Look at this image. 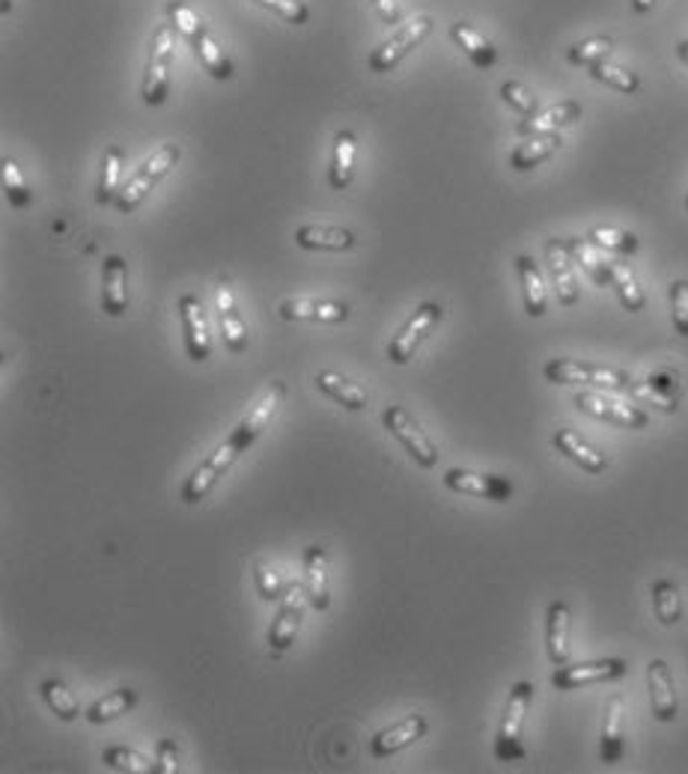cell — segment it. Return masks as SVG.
<instances>
[{
	"label": "cell",
	"mask_w": 688,
	"mask_h": 774,
	"mask_svg": "<svg viewBox=\"0 0 688 774\" xmlns=\"http://www.w3.org/2000/svg\"><path fill=\"white\" fill-rule=\"evenodd\" d=\"M283 396H286V384L283 382H271L266 388L257 405L235 423V429L227 435L221 447L212 453L209 459H203L198 471L188 477L186 485H182V500L186 504H200V500H206L212 495V488L221 483V477L242 459V453L251 451L254 441L269 429L271 417L278 411V405L283 403Z\"/></svg>",
	"instance_id": "6da1fadb"
},
{
	"label": "cell",
	"mask_w": 688,
	"mask_h": 774,
	"mask_svg": "<svg viewBox=\"0 0 688 774\" xmlns=\"http://www.w3.org/2000/svg\"><path fill=\"white\" fill-rule=\"evenodd\" d=\"M174 58H176V30L174 24H158L150 39V58H146V72L140 84L143 104L158 107L170 96L174 84Z\"/></svg>",
	"instance_id": "7a4b0ae2"
},
{
	"label": "cell",
	"mask_w": 688,
	"mask_h": 774,
	"mask_svg": "<svg viewBox=\"0 0 688 774\" xmlns=\"http://www.w3.org/2000/svg\"><path fill=\"white\" fill-rule=\"evenodd\" d=\"M534 700V685L531 682H515L504 706V718L498 724V736H495V760L498 763H522L527 757L525 741H522V729H525V715Z\"/></svg>",
	"instance_id": "3957f363"
},
{
	"label": "cell",
	"mask_w": 688,
	"mask_h": 774,
	"mask_svg": "<svg viewBox=\"0 0 688 774\" xmlns=\"http://www.w3.org/2000/svg\"><path fill=\"white\" fill-rule=\"evenodd\" d=\"M543 376L551 384H590V388H602L611 393H629L632 379L629 372L611 370L602 364H587V360H572V358H555L543 367Z\"/></svg>",
	"instance_id": "277c9868"
},
{
	"label": "cell",
	"mask_w": 688,
	"mask_h": 774,
	"mask_svg": "<svg viewBox=\"0 0 688 774\" xmlns=\"http://www.w3.org/2000/svg\"><path fill=\"white\" fill-rule=\"evenodd\" d=\"M179 158H182V150H179L176 143H164V147H158V150L152 152L150 158L140 164L138 170H135V176H131L129 182L123 186V191H119L117 196L119 212H135V208L152 194V188L158 186L164 176L174 170L176 164H179Z\"/></svg>",
	"instance_id": "5b68a950"
},
{
	"label": "cell",
	"mask_w": 688,
	"mask_h": 774,
	"mask_svg": "<svg viewBox=\"0 0 688 774\" xmlns=\"http://www.w3.org/2000/svg\"><path fill=\"white\" fill-rule=\"evenodd\" d=\"M442 319H444V307L438 304V301H423V304H418L415 313L406 319V325L394 334L391 346H387V358H391V364H397V367L409 364V360L415 358V352L420 348V343L438 328Z\"/></svg>",
	"instance_id": "8992f818"
},
{
	"label": "cell",
	"mask_w": 688,
	"mask_h": 774,
	"mask_svg": "<svg viewBox=\"0 0 688 774\" xmlns=\"http://www.w3.org/2000/svg\"><path fill=\"white\" fill-rule=\"evenodd\" d=\"M430 34H432L430 15H418V18H411L409 24L397 27V30L391 34V39H385V42H382V46L375 48L373 54L367 58V69L375 72V75L394 72L399 63L409 58L411 51H415V48H418Z\"/></svg>",
	"instance_id": "52a82bcc"
},
{
	"label": "cell",
	"mask_w": 688,
	"mask_h": 774,
	"mask_svg": "<svg viewBox=\"0 0 688 774\" xmlns=\"http://www.w3.org/2000/svg\"><path fill=\"white\" fill-rule=\"evenodd\" d=\"M382 423H385L387 432L406 447V453H409L420 468H435V465H438V447L432 444L430 435L423 432V427H420L418 420H415L403 405H391V408H385Z\"/></svg>",
	"instance_id": "ba28073f"
},
{
	"label": "cell",
	"mask_w": 688,
	"mask_h": 774,
	"mask_svg": "<svg viewBox=\"0 0 688 774\" xmlns=\"http://www.w3.org/2000/svg\"><path fill=\"white\" fill-rule=\"evenodd\" d=\"M575 405L582 408L584 415L596 417V420H606V423H614V427L620 429H644L650 423V417H647L644 408L623 403V399L611 396V393L582 391L575 396Z\"/></svg>",
	"instance_id": "9c48e42d"
},
{
	"label": "cell",
	"mask_w": 688,
	"mask_h": 774,
	"mask_svg": "<svg viewBox=\"0 0 688 774\" xmlns=\"http://www.w3.org/2000/svg\"><path fill=\"white\" fill-rule=\"evenodd\" d=\"M629 673L626 659H599V661H582V664H563L551 676V685L558 691H578L584 685H599V682L620 680Z\"/></svg>",
	"instance_id": "30bf717a"
},
{
	"label": "cell",
	"mask_w": 688,
	"mask_h": 774,
	"mask_svg": "<svg viewBox=\"0 0 688 774\" xmlns=\"http://www.w3.org/2000/svg\"><path fill=\"white\" fill-rule=\"evenodd\" d=\"M304 605H310V601H307V589L298 587V584H290V587H286V596L280 599V608L278 613H275L269 629V649L275 656L286 652V649L295 644V635H298L304 620Z\"/></svg>",
	"instance_id": "8fae6325"
},
{
	"label": "cell",
	"mask_w": 688,
	"mask_h": 774,
	"mask_svg": "<svg viewBox=\"0 0 688 774\" xmlns=\"http://www.w3.org/2000/svg\"><path fill=\"white\" fill-rule=\"evenodd\" d=\"M629 393L644 405H653L665 415H674L683 399V376L674 367H662V370L650 372L644 382H632Z\"/></svg>",
	"instance_id": "7c38bea8"
},
{
	"label": "cell",
	"mask_w": 688,
	"mask_h": 774,
	"mask_svg": "<svg viewBox=\"0 0 688 774\" xmlns=\"http://www.w3.org/2000/svg\"><path fill=\"white\" fill-rule=\"evenodd\" d=\"M444 485L459 495L483 497V500H495V504H504L515 495L513 480L501 474H480V471H468V468H450L444 474Z\"/></svg>",
	"instance_id": "4fadbf2b"
},
{
	"label": "cell",
	"mask_w": 688,
	"mask_h": 774,
	"mask_svg": "<svg viewBox=\"0 0 688 774\" xmlns=\"http://www.w3.org/2000/svg\"><path fill=\"white\" fill-rule=\"evenodd\" d=\"M176 310H179V319H182V334H186L188 358L198 360V364L209 360L212 355L209 319H206V310H203V304H200L198 295L186 292V295L179 299V307H176Z\"/></svg>",
	"instance_id": "5bb4252c"
},
{
	"label": "cell",
	"mask_w": 688,
	"mask_h": 774,
	"mask_svg": "<svg viewBox=\"0 0 688 774\" xmlns=\"http://www.w3.org/2000/svg\"><path fill=\"white\" fill-rule=\"evenodd\" d=\"M280 319L286 322H326L337 325L349 319V304L331 299H286L280 301Z\"/></svg>",
	"instance_id": "9a60e30c"
},
{
	"label": "cell",
	"mask_w": 688,
	"mask_h": 774,
	"mask_svg": "<svg viewBox=\"0 0 688 774\" xmlns=\"http://www.w3.org/2000/svg\"><path fill=\"white\" fill-rule=\"evenodd\" d=\"M647 688H650V709L655 721L671 724L679 715V697L674 685V673L665 659H653L647 664Z\"/></svg>",
	"instance_id": "2e32d148"
},
{
	"label": "cell",
	"mask_w": 688,
	"mask_h": 774,
	"mask_svg": "<svg viewBox=\"0 0 688 774\" xmlns=\"http://www.w3.org/2000/svg\"><path fill=\"white\" fill-rule=\"evenodd\" d=\"M215 307H218V322H221V334L224 343L230 352H245L247 348V325L239 313V304H235V292L233 283L227 278L218 280L215 287Z\"/></svg>",
	"instance_id": "e0dca14e"
},
{
	"label": "cell",
	"mask_w": 688,
	"mask_h": 774,
	"mask_svg": "<svg viewBox=\"0 0 688 774\" xmlns=\"http://www.w3.org/2000/svg\"><path fill=\"white\" fill-rule=\"evenodd\" d=\"M623 753H626V700H623V694H611L606 703L599 757L606 765H617Z\"/></svg>",
	"instance_id": "ac0fdd59"
},
{
	"label": "cell",
	"mask_w": 688,
	"mask_h": 774,
	"mask_svg": "<svg viewBox=\"0 0 688 774\" xmlns=\"http://www.w3.org/2000/svg\"><path fill=\"white\" fill-rule=\"evenodd\" d=\"M102 310L114 319L129 310V263L119 254L105 256L102 263Z\"/></svg>",
	"instance_id": "d6986e66"
},
{
	"label": "cell",
	"mask_w": 688,
	"mask_h": 774,
	"mask_svg": "<svg viewBox=\"0 0 688 774\" xmlns=\"http://www.w3.org/2000/svg\"><path fill=\"white\" fill-rule=\"evenodd\" d=\"M426 729H430L426 718L406 715L403 721H397V724L379 729V733L373 736V741H370V751H373V757H379V760L394 757V753L406 751L409 745H415L418 739H423V736H426Z\"/></svg>",
	"instance_id": "ffe728a7"
},
{
	"label": "cell",
	"mask_w": 688,
	"mask_h": 774,
	"mask_svg": "<svg viewBox=\"0 0 688 774\" xmlns=\"http://www.w3.org/2000/svg\"><path fill=\"white\" fill-rule=\"evenodd\" d=\"M546 263H549L551 287H555L558 301L563 307H575L578 299H582V290H578V280H575V271H572V256L566 254V248H563L560 239L546 242Z\"/></svg>",
	"instance_id": "44dd1931"
},
{
	"label": "cell",
	"mask_w": 688,
	"mask_h": 774,
	"mask_svg": "<svg viewBox=\"0 0 688 774\" xmlns=\"http://www.w3.org/2000/svg\"><path fill=\"white\" fill-rule=\"evenodd\" d=\"M304 589H307L310 608L328 611L331 589H328V551L322 545H310L304 551Z\"/></svg>",
	"instance_id": "7402d4cb"
},
{
	"label": "cell",
	"mask_w": 688,
	"mask_h": 774,
	"mask_svg": "<svg viewBox=\"0 0 688 774\" xmlns=\"http://www.w3.org/2000/svg\"><path fill=\"white\" fill-rule=\"evenodd\" d=\"M575 119H582V104L575 102V99H563V102L551 104L549 111H543V114L525 116V119L515 126V135H522V138H531V135H551V131L572 126Z\"/></svg>",
	"instance_id": "603a6c76"
},
{
	"label": "cell",
	"mask_w": 688,
	"mask_h": 774,
	"mask_svg": "<svg viewBox=\"0 0 688 774\" xmlns=\"http://www.w3.org/2000/svg\"><path fill=\"white\" fill-rule=\"evenodd\" d=\"M551 441H555L558 453H563L570 462L578 465V468L587 471V474H602V471H608L606 453H599L594 444H587L578 432H572V429H558Z\"/></svg>",
	"instance_id": "cb8c5ba5"
},
{
	"label": "cell",
	"mask_w": 688,
	"mask_h": 774,
	"mask_svg": "<svg viewBox=\"0 0 688 774\" xmlns=\"http://www.w3.org/2000/svg\"><path fill=\"white\" fill-rule=\"evenodd\" d=\"M295 244L304 251H349L355 248V232L334 224H302L295 230Z\"/></svg>",
	"instance_id": "d4e9b609"
},
{
	"label": "cell",
	"mask_w": 688,
	"mask_h": 774,
	"mask_svg": "<svg viewBox=\"0 0 688 774\" xmlns=\"http://www.w3.org/2000/svg\"><path fill=\"white\" fill-rule=\"evenodd\" d=\"M570 605L566 601H551L549 617H546V649L555 668L570 664Z\"/></svg>",
	"instance_id": "484cf974"
},
{
	"label": "cell",
	"mask_w": 688,
	"mask_h": 774,
	"mask_svg": "<svg viewBox=\"0 0 688 774\" xmlns=\"http://www.w3.org/2000/svg\"><path fill=\"white\" fill-rule=\"evenodd\" d=\"M560 147H563L560 131H551V135H531V138L522 140V143L510 152V167L519 170V174H527V170H534L539 164L549 162Z\"/></svg>",
	"instance_id": "4316f807"
},
{
	"label": "cell",
	"mask_w": 688,
	"mask_h": 774,
	"mask_svg": "<svg viewBox=\"0 0 688 774\" xmlns=\"http://www.w3.org/2000/svg\"><path fill=\"white\" fill-rule=\"evenodd\" d=\"M355 155H358V138H355V131L343 128L334 138V155H331V167H328V186L334 191H346L352 186Z\"/></svg>",
	"instance_id": "83f0119b"
},
{
	"label": "cell",
	"mask_w": 688,
	"mask_h": 774,
	"mask_svg": "<svg viewBox=\"0 0 688 774\" xmlns=\"http://www.w3.org/2000/svg\"><path fill=\"white\" fill-rule=\"evenodd\" d=\"M314 382L319 391L326 393V396H331L334 403H340L343 408H349V411H361V408H367V403H370L367 388H361L358 382H352V379H346V376H340V372L334 370L316 372Z\"/></svg>",
	"instance_id": "f1b7e54d"
},
{
	"label": "cell",
	"mask_w": 688,
	"mask_h": 774,
	"mask_svg": "<svg viewBox=\"0 0 688 774\" xmlns=\"http://www.w3.org/2000/svg\"><path fill=\"white\" fill-rule=\"evenodd\" d=\"M515 271L522 280V292H525V310L531 319H539L549 310V295H546V283H543V271L534 263V256L519 254L515 256Z\"/></svg>",
	"instance_id": "f546056e"
},
{
	"label": "cell",
	"mask_w": 688,
	"mask_h": 774,
	"mask_svg": "<svg viewBox=\"0 0 688 774\" xmlns=\"http://www.w3.org/2000/svg\"><path fill=\"white\" fill-rule=\"evenodd\" d=\"M450 39L466 51V58L477 66V69H492L498 63V48L492 46L486 36L480 34L477 27H471L468 22L450 24Z\"/></svg>",
	"instance_id": "4dcf8cb0"
},
{
	"label": "cell",
	"mask_w": 688,
	"mask_h": 774,
	"mask_svg": "<svg viewBox=\"0 0 688 774\" xmlns=\"http://www.w3.org/2000/svg\"><path fill=\"white\" fill-rule=\"evenodd\" d=\"M188 46L194 48V58L200 60V66L209 72L215 81H230L233 78V60L227 58V51L218 46V39L206 27Z\"/></svg>",
	"instance_id": "1f68e13d"
},
{
	"label": "cell",
	"mask_w": 688,
	"mask_h": 774,
	"mask_svg": "<svg viewBox=\"0 0 688 774\" xmlns=\"http://www.w3.org/2000/svg\"><path fill=\"white\" fill-rule=\"evenodd\" d=\"M123 167H126V150L123 147H107L102 155V170H99V186H95V203L107 206L117 203L123 191Z\"/></svg>",
	"instance_id": "d6a6232c"
},
{
	"label": "cell",
	"mask_w": 688,
	"mask_h": 774,
	"mask_svg": "<svg viewBox=\"0 0 688 774\" xmlns=\"http://www.w3.org/2000/svg\"><path fill=\"white\" fill-rule=\"evenodd\" d=\"M560 242L566 248V254L572 256V263H578L587 271V278L599 287H611V268H608L611 259L599 254L596 244H590L587 239H560Z\"/></svg>",
	"instance_id": "836d02e7"
},
{
	"label": "cell",
	"mask_w": 688,
	"mask_h": 774,
	"mask_svg": "<svg viewBox=\"0 0 688 774\" xmlns=\"http://www.w3.org/2000/svg\"><path fill=\"white\" fill-rule=\"evenodd\" d=\"M608 268H611V287H614V292H617L620 304H623L629 313H641L644 304H647V295H644L641 283H638V278H635V271H632L626 263H617V259H611Z\"/></svg>",
	"instance_id": "e575fe53"
},
{
	"label": "cell",
	"mask_w": 688,
	"mask_h": 774,
	"mask_svg": "<svg viewBox=\"0 0 688 774\" xmlns=\"http://www.w3.org/2000/svg\"><path fill=\"white\" fill-rule=\"evenodd\" d=\"M653 611L662 625H677L683 620V589L674 579H659L653 584Z\"/></svg>",
	"instance_id": "d590c367"
},
{
	"label": "cell",
	"mask_w": 688,
	"mask_h": 774,
	"mask_svg": "<svg viewBox=\"0 0 688 774\" xmlns=\"http://www.w3.org/2000/svg\"><path fill=\"white\" fill-rule=\"evenodd\" d=\"M135 703H138V691H135V688H117V691L99 697V700L87 709V721H90V724H107V721L131 712Z\"/></svg>",
	"instance_id": "8d00e7d4"
},
{
	"label": "cell",
	"mask_w": 688,
	"mask_h": 774,
	"mask_svg": "<svg viewBox=\"0 0 688 774\" xmlns=\"http://www.w3.org/2000/svg\"><path fill=\"white\" fill-rule=\"evenodd\" d=\"M587 75H590L594 81L606 84V87H611V90H617V93L632 96L641 90L638 72L626 69V66H617V63H611V60H599V63H594V66H587Z\"/></svg>",
	"instance_id": "74e56055"
},
{
	"label": "cell",
	"mask_w": 688,
	"mask_h": 774,
	"mask_svg": "<svg viewBox=\"0 0 688 774\" xmlns=\"http://www.w3.org/2000/svg\"><path fill=\"white\" fill-rule=\"evenodd\" d=\"M587 242L596 244L599 251H608V254H623V256L635 254V251L641 248V242H638V236H635V232L614 230V227H594V230L587 232Z\"/></svg>",
	"instance_id": "f35d334b"
},
{
	"label": "cell",
	"mask_w": 688,
	"mask_h": 774,
	"mask_svg": "<svg viewBox=\"0 0 688 774\" xmlns=\"http://www.w3.org/2000/svg\"><path fill=\"white\" fill-rule=\"evenodd\" d=\"M42 697H46L48 709L54 712V715L60 718V721H75V718L81 715V709H78V700H75V694L69 691V685L63 680H46L42 682Z\"/></svg>",
	"instance_id": "ab89813d"
},
{
	"label": "cell",
	"mask_w": 688,
	"mask_h": 774,
	"mask_svg": "<svg viewBox=\"0 0 688 774\" xmlns=\"http://www.w3.org/2000/svg\"><path fill=\"white\" fill-rule=\"evenodd\" d=\"M614 51V36H590V39H582V42H575V46H570V51H566V60H570L572 66H594V63H599V60H608V54Z\"/></svg>",
	"instance_id": "60d3db41"
},
{
	"label": "cell",
	"mask_w": 688,
	"mask_h": 774,
	"mask_svg": "<svg viewBox=\"0 0 688 774\" xmlns=\"http://www.w3.org/2000/svg\"><path fill=\"white\" fill-rule=\"evenodd\" d=\"M3 194H7V200H10V206L15 208H27L30 203H34V191H30V186H27V179H24L22 167L15 164V158H3Z\"/></svg>",
	"instance_id": "b9f144b4"
},
{
	"label": "cell",
	"mask_w": 688,
	"mask_h": 774,
	"mask_svg": "<svg viewBox=\"0 0 688 774\" xmlns=\"http://www.w3.org/2000/svg\"><path fill=\"white\" fill-rule=\"evenodd\" d=\"M102 760H105V765H111V769H117V772H129V774L155 772V763H150L143 753L131 751V748H126V745H111V748H105Z\"/></svg>",
	"instance_id": "7bdbcfd3"
},
{
	"label": "cell",
	"mask_w": 688,
	"mask_h": 774,
	"mask_svg": "<svg viewBox=\"0 0 688 774\" xmlns=\"http://www.w3.org/2000/svg\"><path fill=\"white\" fill-rule=\"evenodd\" d=\"M167 18H170L174 30L182 36L186 42H191V39L203 30V22L198 18V12L191 10L186 0H170V3H167Z\"/></svg>",
	"instance_id": "ee69618b"
},
{
	"label": "cell",
	"mask_w": 688,
	"mask_h": 774,
	"mask_svg": "<svg viewBox=\"0 0 688 774\" xmlns=\"http://www.w3.org/2000/svg\"><path fill=\"white\" fill-rule=\"evenodd\" d=\"M254 581H257L259 596L266 601H280L286 596V587H290V584H283L280 572L271 567L269 560H257L254 563Z\"/></svg>",
	"instance_id": "f6af8a7d"
},
{
	"label": "cell",
	"mask_w": 688,
	"mask_h": 774,
	"mask_svg": "<svg viewBox=\"0 0 688 774\" xmlns=\"http://www.w3.org/2000/svg\"><path fill=\"white\" fill-rule=\"evenodd\" d=\"M501 99L507 104H510V107H513V111L519 116H534V114H537V107H539L537 96L531 93V90H527V87L522 81H504L501 84Z\"/></svg>",
	"instance_id": "bcb514c9"
},
{
	"label": "cell",
	"mask_w": 688,
	"mask_h": 774,
	"mask_svg": "<svg viewBox=\"0 0 688 774\" xmlns=\"http://www.w3.org/2000/svg\"><path fill=\"white\" fill-rule=\"evenodd\" d=\"M254 3L263 7V10L275 12L278 18H283L286 24H295V27L310 22V10H307L304 0H254Z\"/></svg>",
	"instance_id": "7dc6e473"
},
{
	"label": "cell",
	"mask_w": 688,
	"mask_h": 774,
	"mask_svg": "<svg viewBox=\"0 0 688 774\" xmlns=\"http://www.w3.org/2000/svg\"><path fill=\"white\" fill-rule=\"evenodd\" d=\"M667 295H671V319H674V331L688 340V280L686 278L674 280L671 290H667Z\"/></svg>",
	"instance_id": "c3c4849f"
},
{
	"label": "cell",
	"mask_w": 688,
	"mask_h": 774,
	"mask_svg": "<svg viewBox=\"0 0 688 774\" xmlns=\"http://www.w3.org/2000/svg\"><path fill=\"white\" fill-rule=\"evenodd\" d=\"M179 765V748L174 739H162L155 748V772L158 774H176Z\"/></svg>",
	"instance_id": "681fc988"
},
{
	"label": "cell",
	"mask_w": 688,
	"mask_h": 774,
	"mask_svg": "<svg viewBox=\"0 0 688 774\" xmlns=\"http://www.w3.org/2000/svg\"><path fill=\"white\" fill-rule=\"evenodd\" d=\"M375 12H379V18L385 24H399V7L397 0H373Z\"/></svg>",
	"instance_id": "f907efd6"
},
{
	"label": "cell",
	"mask_w": 688,
	"mask_h": 774,
	"mask_svg": "<svg viewBox=\"0 0 688 774\" xmlns=\"http://www.w3.org/2000/svg\"><path fill=\"white\" fill-rule=\"evenodd\" d=\"M655 3H659V0H632V12H635V15H647V12H653Z\"/></svg>",
	"instance_id": "816d5d0a"
},
{
	"label": "cell",
	"mask_w": 688,
	"mask_h": 774,
	"mask_svg": "<svg viewBox=\"0 0 688 774\" xmlns=\"http://www.w3.org/2000/svg\"><path fill=\"white\" fill-rule=\"evenodd\" d=\"M677 58L686 63V69H688V39H679L677 42Z\"/></svg>",
	"instance_id": "f5cc1de1"
},
{
	"label": "cell",
	"mask_w": 688,
	"mask_h": 774,
	"mask_svg": "<svg viewBox=\"0 0 688 774\" xmlns=\"http://www.w3.org/2000/svg\"><path fill=\"white\" fill-rule=\"evenodd\" d=\"M686 212H688V196H686Z\"/></svg>",
	"instance_id": "db71d44e"
}]
</instances>
